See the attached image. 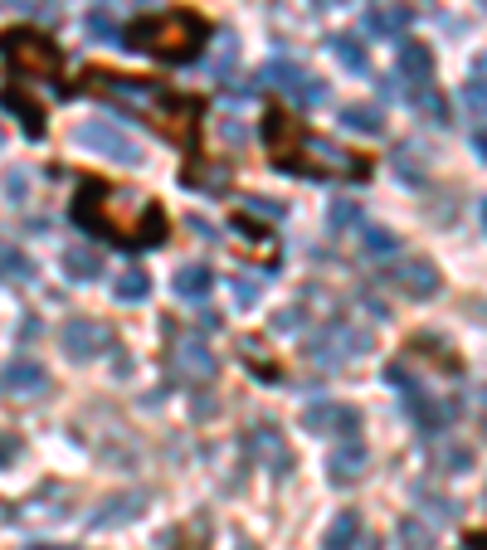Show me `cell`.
Here are the masks:
<instances>
[{
    "instance_id": "cell-26",
    "label": "cell",
    "mask_w": 487,
    "mask_h": 550,
    "mask_svg": "<svg viewBox=\"0 0 487 550\" xmlns=\"http://www.w3.org/2000/svg\"><path fill=\"white\" fill-rule=\"evenodd\" d=\"M410 20V10H400V5H390V10H371V30H400Z\"/></svg>"
},
{
    "instance_id": "cell-6",
    "label": "cell",
    "mask_w": 487,
    "mask_h": 550,
    "mask_svg": "<svg viewBox=\"0 0 487 550\" xmlns=\"http://www.w3.org/2000/svg\"><path fill=\"white\" fill-rule=\"evenodd\" d=\"M259 83L263 88H273V93H283V98H293V103H322V83L298 69V64H288V59H273V64H263L259 69Z\"/></svg>"
},
{
    "instance_id": "cell-13",
    "label": "cell",
    "mask_w": 487,
    "mask_h": 550,
    "mask_svg": "<svg viewBox=\"0 0 487 550\" xmlns=\"http://www.w3.org/2000/svg\"><path fill=\"white\" fill-rule=\"evenodd\" d=\"M351 351H371V331H351V327H337L322 346H317V356L322 361H341V356H351Z\"/></svg>"
},
{
    "instance_id": "cell-37",
    "label": "cell",
    "mask_w": 487,
    "mask_h": 550,
    "mask_svg": "<svg viewBox=\"0 0 487 550\" xmlns=\"http://www.w3.org/2000/svg\"><path fill=\"white\" fill-rule=\"evenodd\" d=\"M30 550H64V546H30Z\"/></svg>"
},
{
    "instance_id": "cell-31",
    "label": "cell",
    "mask_w": 487,
    "mask_h": 550,
    "mask_svg": "<svg viewBox=\"0 0 487 550\" xmlns=\"http://www.w3.org/2000/svg\"><path fill=\"white\" fill-rule=\"evenodd\" d=\"M234 297H239V307H249V302L259 297V288H254V283H234Z\"/></svg>"
},
{
    "instance_id": "cell-1",
    "label": "cell",
    "mask_w": 487,
    "mask_h": 550,
    "mask_svg": "<svg viewBox=\"0 0 487 550\" xmlns=\"http://www.w3.org/2000/svg\"><path fill=\"white\" fill-rule=\"evenodd\" d=\"M74 224L88 229V234H98V239L127 244V249H151V244L166 239L161 205H151L147 195H137V190H117V185L98 181V176H88L78 185Z\"/></svg>"
},
{
    "instance_id": "cell-29",
    "label": "cell",
    "mask_w": 487,
    "mask_h": 550,
    "mask_svg": "<svg viewBox=\"0 0 487 550\" xmlns=\"http://www.w3.org/2000/svg\"><path fill=\"white\" fill-rule=\"evenodd\" d=\"M366 254H395V234L390 229H366Z\"/></svg>"
},
{
    "instance_id": "cell-24",
    "label": "cell",
    "mask_w": 487,
    "mask_h": 550,
    "mask_svg": "<svg viewBox=\"0 0 487 550\" xmlns=\"http://www.w3.org/2000/svg\"><path fill=\"white\" fill-rule=\"evenodd\" d=\"M341 122H346V127H356V132H380V112H375L371 103L346 108V112H341Z\"/></svg>"
},
{
    "instance_id": "cell-27",
    "label": "cell",
    "mask_w": 487,
    "mask_h": 550,
    "mask_svg": "<svg viewBox=\"0 0 487 550\" xmlns=\"http://www.w3.org/2000/svg\"><path fill=\"white\" fill-rule=\"evenodd\" d=\"M127 507H142V492H132V497H122V502H108L103 507V516H98V526H108V521H127Z\"/></svg>"
},
{
    "instance_id": "cell-38",
    "label": "cell",
    "mask_w": 487,
    "mask_h": 550,
    "mask_svg": "<svg viewBox=\"0 0 487 550\" xmlns=\"http://www.w3.org/2000/svg\"><path fill=\"white\" fill-rule=\"evenodd\" d=\"M483 220H487V205H483Z\"/></svg>"
},
{
    "instance_id": "cell-10",
    "label": "cell",
    "mask_w": 487,
    "mask_h": 550,
    "mask_svg": "<svg viewBox=\"0 0 487 550\" xmlns=\"http://www.w3.org/2000/svg\"><path fill=\"white\" fill-rule=\"evenodd\" d=\"M302 424H307L312 434H356V429H361V414L346 409V404L317 400V404L302 409Z\"/></svg>"
},
{
    "instance_id": "cell-21",
    "label": "cell",
    "mask_w": 487,
    "mask_h": 550,
    "mask_svg": "<svg viewBox=\"0 0 487 550\" xmlns=\"http://www.w3.org/2000/svg\"><path fill=\"white\" fill-rule=\"evenodd\" d=\"M176 361H181V366H186L190 375H200V380H210V375H215V361H210V351H205L200 341L181 346V351H176Z\"/></svg>"
},
{
    "instance_id": "cell-5",
    "label": "cell",
    "mask_w": 487,
    "mask_h": 550,
    "mask_svg": "<svg viewBox=\"0 0 487 550\" xmlns=\"http://www.w3.org/2000/svg\"><path fill=\"white\" fill-rule=\"evenodd\" d=\"M0 59L10 64V74L49 78V83L64 78V54H59V44L49 35H39V30H30V25L0 30ZM59 93H69V83H59Z\"/></svg>"
},
{
    "instance_id": "cell-25",
    "label": "cell",
    "mask_w": 487,
    "mask_h": 550,
    "mask_svg": "<svg viewBox=\"0 0 487 550\" xmlns=\"http://www.w3.org/2000/svg\"><path fill=\"white\" fill-rule=\"evenodd\" d=\"M400 541H405V550H434V536L414 521V516H405L400 521Z\"/></svg>"
},
{
    "instance_id": "cell-3",
    "label": "cell",
    "mask_w": 487,
    "mask_h": 550,
    "mask_svg": "<svg viewBox=\"0 0 487 550\" xmlns=\"http://www.w3.org/2000/svg\"><path fill=\"white\" fill-rule=\"evenodd\" d=\"M263 142L278 171H293V176H332V181H366L371 176V161L356 156V151H341L327 137H312L293 112L273 108L263 117Z\"/></svg>"
},
{
    "instance_id": "cell-28",
    "label": "cell",
    "mask_w": 487,
    "mask_h": 550,
    "mask_svg": "<svg viewBox=\"0 0 487 550\" xmlns=\"http://www.w3.org/2000/svg\"><path fill=\"white\" fill-rule=\"evenodd\" d=\"M0 273H15V278H30V263L15 254L10 244H0Z\"/></svg>"
},
{
    "instance_id": "cell-16",
    "label": "cell",
    "mask_w": 487,
    "mask_h": 550,
    "mask_svg": "<svg viewBox=\"0 0 487 550\" xmlns=\"http://www.w3.org/2000/svg\"><path fill=\"white\" fill-rule=\"evenodd\" d=\"M356 536H361V516L341 512L337 521L327 526V541H322V550H351V546H356Z\"/></svg>"
},
{
    "instance_id": "cell-2",
    "label": "cell",
    "mask_w": 487,
    "mask_h": 550,
    "mask_svg": "<svg viewBox=\"0 0 487 550\" xmlns=\"http://www.w3.org/2000/svg\"><path fill=\"white\" fill-rule=\"evenodd\" d=\"M88 93L108 98L117 108L147 117V127H156L166 142H176L181 151H195V122H200V103L186 93H171L151 78H127L108 74V69H88Z\"/></svg>"
},
{
    "instance_id": "cell-22",
    "label": "cell",
    "mask_w": 487,
    "mask_h": 550,
    "mask_svg": "<svg viewBox=\"0 0 487 550\" xmlns=\"http://www.w3.org/2000/svg\"><path fill=\"white\" fill-rule=\"evenodd\" d=\"M332 54L341 59V69H351V74H366V49L356 44L351 35H337L332 39Z\"/></svg>"
},
{
    "instance_id": "cell-30",
    "label": "cell",
    "mask_w": 487,
    "mask_h": 550,
    "mask_svg": "<svg viewBox=\"0 0 487 550\" xmlns=\"http://www.w3.org/2000/svg\"><path fill=\"white\" fill-rule=\"evenodd\" d=\"M20 458V439L10 429H0V463H15Z\"/></svg>"
},
{
    "instance_id": "cell-34",
    "label": "cell",
    "mask_w": 487,
    "mask_h": 550,
    "mask_svg": "<svg viewBox=\"0 0 487 550\" xmlns=\"http://www.w3.org/2000/svg\"><path fill=\"white\" fill-rule=\"evenodd\" d=\"M468 550H487V531H473V536H468Z\"/></svg>"
},
{
    "instance_id": "cell-20",
    "label": "cell",
    "mask_w": 487,
    "mask_h": 550,
    "mask_svg": "<svg viewBox=\"0 0 487 550\" xmlns=\"http://www.w3.org/2000/svg\"><path fill=\"white\" fill-rule=\"evenodd\" d=\"M64 268L74 273V283H88V278H98V273H103V263H98L93 249H69V254H64Z\"/></svg>"
},
{
    "instance_id": "cell-14",
    "label": "cell",
    "mask_w": 487,
    "mask_h": 550,
    "mask_svg": "<svg viewBox=\"0 0 487 550\" xmlns=\"http://www.w3.org/2000/svg\"><path fill=\"white\" fill-rule=\"evenodd\" d=\"M361 468H366V448H361L356 439L346 443V448H337V453L327 458V473H332V482H351V477L361 473Z\"/></svg>"
},
{
    "instance_id": "cell-32",
    "label": "cell",
    "mask_w": 487,
    "mask_h": 550,
    "mask_svg": "<svg viewBox=\"0 0 487 550\" xmlns=\"http://www.w3.org/2000/svg\"><path fill=\"white\" fill-rule=\"evenodd\" d=\"M346 220H356V205H346V200H341L337 210H332V224H346Z\"/></svg>"
},
{
    "instance_id": "cell-33",
    "label": "cell",
    "mask_w": 487,
    "mask_h": 550,
    "mask_svg": "<svg viewBox=\"0 0 487 550\" xmlns=\"http://www.w3.org/2000/svg\"><path fill=\"white\" fill-rule=\"evenodd\" d=\"M473 147L487 156V122H483V127H473Z\"/></svg>"
},
{
    "instance_id": "cell-9",
    "label": "cell",
    "mask_w": 487,
    "mask_h": 550,
    "mask_svg": "<svg viewBox=\"0 0 487 550\" xmlns=\"http://www.w3.org/2000/svg\"><path fill=\"white\" fill-rule=\"evenodd\" d=\"M385 283H390L395 293L414 297V302L439 293V273H434V263H429V258H400V263L385 273Z\"/></svg>"
},
{
    "instance_id": "cell-4",
    "label": "cell",
    "mask_w": 487,
    "mask_h": 550,
    "mask_svg": "<svg viewBox=\"0 0 487 550\" xmlns=\"http://www.w3.org/2000/svg\"><path fill=\"white\" fill-rule=\"evenodd\" d=\"M122 39H127V49L151 54L161 64H190L205 49L210 25L195 10H161V15H147V20H132Z\"/></svg>"
},
{
    "instance_id": "cell-17",
    "label": "cell",
    "mask_w": 487,
    "mask_h": 550,
    "mask_svg": "<svg viewBox=\"0 0 487 550\" xmlns=\"http://www.w3.org/2000/svg\"><path fill=\"white\" fill-rule=\"evenodd\" d=\"M463 103H468L473 112H483V122H487V54H478L473 74H468V83H463Z\"/></svg>"
},
{
    "instance_id": "cell-15",
    "label": "cell",
    "mask_w": 487,
    "mask_h": 550,
    "mask_svg": "<svg viewBox=\"0 0 487 550\" xmlns=\"http://www.w3.org/2000/svg\"><path fill=\"white\" fill-rule=\"evenodd\" d=\"M254 448H259L268 463H278V473H288V468H293V453H288V448H283V439H278V424H273V429H268V424H259V429H254Z\"/></svg>"
},
{
    "instance_id": "cell-19",
    "label": "cell",
    "mask_w": 487,
    "mask_h": 550,
    "mask_svg": "<svg viewBox=\"0 0 487 550\" xmlns=\"http://www.w3.org/2000/svg\"><path fill=\"white\" fill-rule=\"evenodd\" d=\"M151 288V278L142 273V268H127V273H117V283H113V293L117 302H142Z\"/></svg>"
},
{
    "instance_id": "cell-36",
    "label": "cell",
    "mask_w": 487,
    "mask_h": 550,
    "mask_svg": "<svg viewBox=\"0 0 487 550\" xmlns=\"http://www.w3.org/2000/svg\"><path fill=\"white\" fill-rule=\"evenodd\" d=\"M5 516H10V507H5V502H0V521H5Z\"/></svg>"
},
{
    "instance_id": "cell-12",
    "label": "cell",
    "mask_w": 487,
    "mask_h": 550,
    "mask_svg": "<svg viewBox=\"0 0 487 550\" xmlns=\"http://www.w3.org/2000/svg\"><path fill=\"white\" fill-rule=\"evenodd\" d=\"M0 385L30 400V395H39V390L49 385V375H44V370L35 366V361H25V356H20V361H10V366L0 370Z\"/></svg>"
},
{
    "instance_id": "cell-7",
    "label": "cell",
    "mask_w": 487,
    "mask_h": 550,
    "mask_svg": "<svg viewBox=\"0 0 487 550\" xmlns=\"http://www.w3.org/2000/svg\"><path fill=\"white\" fill-rule=\"evenodd\" d=\"M74 142L88 151H103V156H113L122 166H142V147H137L127 132H117L113 122H83L74 132Z\"/></svg>"
},
{
    "instance_id": "cell-35",
    "label": "cell",
    "mask_w": 487,
    "mask_h": 550,
    "mask_svg": "<svg viewBox=\"0 0 487 550\" xmlns=\"http://www.w3.org/2000/svg\"><path fill=\"white\" fill-rule=\"evenodd\" d=\"M312 5H322V10H337V5H346V0H312Z\"/></svg>"
},
{
    "instance_id": "cell-23",
    "label": "cell",
    "mask_w": 487,
    "mask_h": 550,
    "mask_svg": "<svg viewBox=\"0 0 487 550\" xmlns=\"http://www.w3.org/2000/svg\"><path fill=\"white\" fill-rule=\"evenodd\" d=\"M5 108L20 112V122H25V132H30V137H39V132H44V112H39L35 103H25L20 93H5Z\"/></svg>"
},
{
    "instance_id": "cell-18",
    "label": "cell",
    "mask_w": 487,
    "mask_h": 550,
    "mask_svg": "<svg viewBox=\"0 0 487 550\" xmlns=\"http://www.w3.org/2000/svg\"><path fill=\"white\" fill-rule=\"evenodd\" d=\"M176 293L181 297H205L210 293V268H205V263H186V268L176 273Z\"/></svg>"
},
{
    "instance_id": "cell-11",
    "label": "cell",
    "mask_w": 487,
    "mask_h": 550,
    "mask_svg": "<svg viewBox=\"0 0 487 550\" xmlns=\"http://www.w3.org/2000/svg\"><path fill=\"white\" fill-rule=\"evenodd\" d=\"M400 78L410 88H424L434 78V54H429L424 39H400Z\"/></svg>"
},
{
    "instance_id": "cell-8",
    "label": "cell",
    "mask_w": 487,
    "mask_h": 550,
    "mask_svg": "<svg viewBox=\"0 0 487 550\" xmlns=\"http://www.w3.org/2000/svg\"><path fill=\"white\" fill-rule=\"evenodd\" d=\"M59 341H64V356L69 361H93V356H103L113 346V327H103L93 317H74L69 327L59 331Z\"/></svg>"
}]
</instances>
